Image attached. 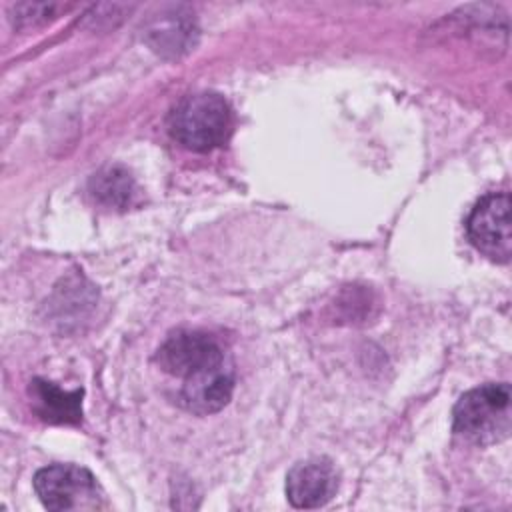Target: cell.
<instances>
[{"label":"cell","mask_w":512,"mask_h":512,"mask_svg":"<svg viewBox=\"0 0 512 512\" xmlns=\"http://www.w3.org/2000/svg\"><path fill=\"white\" fill-rule=\"evenodd\" d=\"M170 136L192 152H210L222 146L232 130L228 102L216 92L184 96L168 116Z\"/></svg>","instance_id":"7a4b0ae2"},{"label":"cell","mask_w":512,"mask_h":512,"mask_svg":"<svg viewBox=\"0 0 512 512\" xmlns=\"http://www.w3.org/2000/svg\"><path fill=\"white\" fill-rule=\"evenodd\" d=\"M34 490L48 510H94L102 506L96 478L76 464H52L38 470Z\"/></svg>","instance_id":"277c9868"},{"label":"cell","mask_w":512,"mask_h":512,"mask_svg":"<svg viewBox=\"0 0 512 512\" xmlns=\"http://www.w3.org/2000/svg\"><path fill=\"white\" fill-rule=\"evenodd\" d=\"M56 6L54 4H20L16 6V18L18 20H24V22H36V20H46L48 14H52Z\"/></svg>","instance_id":"30bf717a"},{"label":"cell","mask_w":512,"mask_h":512,"mask_svg":"<svg viewBox=\"0 0 512 512\" xmlns=\"http://www.w3.org/2000/svg\"><path fill=\"white\" fill-rule=\"evenodd\" d=\"M192 32L190 22H184L182 18H166L148 30V42L160 54L170 52L172 56H178L194 44Z\"/></svg>","instance_id":"9c48e42d"},{"label":"cell","mask_w":512,"mask_h":512,"mask_svg":"<svg viewBox=\"0 0 512 512\" xmlns=\"http://www.w3.org/2000/svg\"><path fill=\"white\" fill-rule=\"evenodd\" d=\"M510 384H482L460 396L452 410V430L466 442L488 446L510 432Z\"/></svg>","instance_id":"3957f363"},{"label":"cell","mask_w":512,"mask_h":512,"mask_svg":"<svg viewBox=\"0 0 512 512\" xmlns=\"http://www.w3.org/2000/svg\"><path fill=\"white\" fill-rule=\"evenodd\" d=\"M96 202L108 208H126L134 196V180L130 172L120 166H108L90 178L88 186Z\"/></svg>","instance_id":"ba28073f"},{"label":"cell","mask_w":512,"mask_h":512,"mask_svg":"<svg viewBox=\"0 0 512 512\" xmlns=\"http://www.w3.org/2000/svg\"><path fill=\"white\" fill-rule=\"evenodd\" d=\"M510 194L490 192L482 196L466 220L470 244L494 262L506 264L512 254Z\"/></svg>","instance_id":"5b68a950"},{"label":"cell","mask_w":512,"mask_h":512,"mask_svg":"<svg viewBox=\"0 0 512 512\" xmlns=\"http://www.w3.org/2000/svg\"><path fill=\"white\" fill-rule=\"evenodd\" d=\"M160 368L182 380L180 400L196 414L224 408L234 390V370L220 342L202 330H178L158 348Z\"/></svg>","instance_id":"6da1fadb"},{"label":"cell","mask_w":512,"mask_h":512,"mask_svg":"<svg viewBox=\"0 0 512 512\" xmlns=\"http://www.w3.org/2000/svg\"><path fill=\"white\" fill-rule=\"evenodd\" d=\"M338 490V474L330 460L310 458L290 468L286 496L294 508H320Z\"/></svg>","instance_id":"8992f818"},{"label":"cell","mask_w":512,"mask_h":512,"mask_svg":"<svg viewBox=\"0 0 512 512\" xmlns=\"http://www.w3.org/2000/svg\"><path fill=\"white\" fill-rule=\"evenodd\" d=\"M30 396L34 412L50 424H80L82 422V390L64 392L52 382L32 380Z\"/></svg>","instance_id":"52a82bcc"}]
</instances>
